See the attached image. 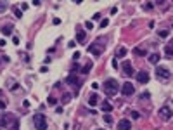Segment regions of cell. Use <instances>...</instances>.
Listing matches in <instances>:
<instances>
[{"label":"cell","mask_w":173,"mask_h":130,"mask_svg":"<svg viewBox=\"0 0 173 130\" xmlns=\"http://www.w3.org/2000/svg\"><path fill=\"white\" fill-rule=\"evenodd\" d=\"M102 87H104L106 96H114V94H118V90H119V83H118V80H114V78H107Z\"/></svg>","instance_id":"6da1fadb"},{"label":"cell","mask_w":173,"mask_h":130,"mask_svg":"<svg viewBox=\"0 0 173 130\" xmlns=\"http://www.w3.org/2000/svg\"><path fill=\"white\" fill-rule=\"evenodd\" d=\"M33 125L37 130H47L49 128V123H47V118H45V114H42V113H37L33 116Z\"/></svg>","instance_id":"7a4b0ae2"},{"label":"cell","mask_w":173,"mask_h":130,"mask_svg":"<svg viewBox=\"0 0 173 130\" xmlns=\"http://www.w3.org/2000/svg\"><path fill=\"white\" fill-rule=\"evenodd\" d=\"M17 121V118H14L11 113H2L0 114V128H7V127H12L14 123Z\"/></svg>","instance_id":"3957f363"},{"label":"cell","mask_w":173,"mask_h":130,"mask_svg":"<svg viewBox=\"0 0 173 130\" xmlns=\"http://www.w3.org/2000/svg\"><path fill=\"white\" fill-rule=\"evenodd\" d=\"M66 83H68V85H73V87H75V92H78V90H80V87H81V78L69 73V75L66 76Z\"/></svg>","instance_id":"277c9868"},{"label":"cell","mask_w":173,"mask_h":130,"mask_svg":"<svg viewBox=\"0 0 173 130\" xmlns=\"http://www.w3.org/2000/svg\"><path fill=\"white\" fill-rule=\"evenodd\" d=\"M156 76L159 78V80H168V78L171 76V73H170V69L163 68V66H157L156 68Z\"/></svg>","instance_id":"5b68a950"},{"label":"cell","mask_w":173,"mask_h":130,"mask_svg":"<svg viewBox=\"0 0 173 130\" xmlns=\"http://www.w3.org/2000/svg\"><path fill=\"white\" fill-rule=\"evenodd\" d=\"M88 52L90 54H93V56H100V54H102L104 52V45H97V42H93L92 43V45H88Z\"/></svg>","instance_id":"8992f818"},{"label":"cell","mask_w":173,"mask_h":130,"mask_svg":"<svg viewBox=\"0 0 173 130\" xmlns=\"http://www.w3.org/2000/svg\"><path fill=\"white\" fill-rule=\"evenodd\" d=\"M121 94H123V96H133L135 94V87L130 82H125V85H121Z\"/></svg>","instance_id":"52a82bcc"},{"label":"cell","mask_w":173,"mask_h":130,"mask_svg":"<svg viewBox=\"0 0 173 130\" xmlns=\"http://www.w3.org/2000/svg\"><path fill=\"white\" fill-rule=\"evenodd\" d=\"M171 114H173V113H171V109H170L168 106H163L161 109H159V118L164 120V121H168V120L171 118Z\"/></svg>","instance_id":"ba28073f"},{"label":"cell","mask_w":173,"mask_h":130,"mask_svg":"<svg viewBox=\"0 0 173 130\" xmlns=\"http://www.w3.org/2000/svg\"><path fill=\"white\" fill-rule=\"evenodd\" d=\"M121 69H123V71H121V73H123V75H126V76H133V66H132V62H130V61H125L123 62V68H121Z\"/></svg>","instance_id":"9c48e42d"},{"label":"cell","mask_w":173,"mask_h":130,"mask_svg":"<svg viewBox=\"0 0 173 130\" xmlns=\"http://www.w3.org/2000/svg\"><path fill=\"white\" fill-rule=\"evenodd\" d=\"M149 80H151V76H149L147 71H139V73H137V82H139V83L146 85Z\"/></svg>","instance_id":"30bf717a"},{"label":"cell","mask_w":173,"mask_h":130,"mask_svg":"<svg viewBox=\"0 0 173 130\" xmlns=\"http://www.w3.org/2000/svg\"><path fill=\"white\" fill-rule=\"evenodd\" d=\"M132 128V123H130V120H119L118 121V130H130Z\"/></svg>","instance_id":"8fae6325"},{"label":"cell","mask_w":173,"mask_h":130,"mask_svg":"<svg viewBox=\"0 0 173 130\" xmlns=\"http://www.w3.org/2000/svg\"><path fill=\"white\" fill-rule=\"evenodd\" d=\"M126 54H128L126 47H119V49L116 50V57H118V59H125V57H126Z\"/></svg>","instance_id":"7c38bea8"},{"label":"cell","mask_w":173,"mask_h":130,"mask_svg":"<svg viewBox=\"0 0 173 130\" xmlns=\"http://www.w3.org/2000/svg\"><path fill=\"white\" fill-rule=\"evenodd\" d=\"M100 109L106 111V113H111V111H113V104L109 102V101H104V102L100 104Z\"/></svg>","instance_id":"4fadbf2b"},{"label":"cell","mask_w":173,"mask_h":130,"mask_svg":"<svg viewBox=\"0 0 173 130\" xmlns=\"http://www.w3.org/2000/svg\"><path fill=\"white\" fill-rule=\"evenodd\" d=\"M92 66H93V62H92V61H86V62H85V66L81 68V75H88V73H90V69H92Z\"/></svg>","instance_id":"5bb4252c"},{"label":"cell","mask_w":173,"mask_h":130,"mask_svg":"<svg viewBox=\"0 0 173 130\" xmlns=\"http://www.w3.org/2000/svg\"><path fill=\"white\" fill-rule=\"evenodd\" d=\"M99 99H100V97L97 96V94H92V96L88 97V106H92V107H93V106H97Z\"/></svg>","instance_id":"9a60e30c"},{"label":"cell","mask_w":173,"mask_h":130,"mask_svg":"<svg viewBox=\"0 0 173 130\" xmlns=\"http://www.w3.org/2000/svg\"><path fill=\"white\" fill-rule=\"evenodd\" d=\"M147 61L151 62V64H157V62H159V54H149V57H147Z\"/></svg>","instance_id":"2e32d148"},{"label":"cell","mask_w":173,"mask_h":130,"mask_svg":"<svg viewBox=\"0 0 173 130\" xmlns=\"http://www.w3.org/2000/svg\"><path fill=\"white\" fill-rule=\"evenodd\" d=\"M85 31H78L76 33V43H83V40H85Z\"/></svg>","instance_id":"e0dca14e"},{"label":"cell","mask_w":173,"mask_h":130,"mask_svg":"<svg viewBox=\"0 0 173 130\" xmlns=\"http://www.w3.org/2000/svg\"><path fill=\"white\" fill-rule=\"evenodd\" d=\"M12 30H14L12 24H5V26L2 28V33H4V35H11V33H12Z\"/></svg>","instance_id":"ac0fdd59"},{"label":"cell","mask_w":173,"mask_h":130,"mask_svg":"<svg viewBox=\"0 0 173 130\" xmlns=\"http://www.w3.org/2000/svg\"><path fill=\"white\" fill-rule=\"evenodd\" d=\"M164 52H166V56L173 57V40H171V43H170L168 47H164Z\"/></svg>","instance_id":"d6986e66"},{"label":"cell","mask_w":173,"mask_h":130,"mask_svg":"<svg viewBox=\"0 0 173 130\" xmlns=\"http://www.w3.org/2000/svg\"><path fill=\"white\" fill-rule=\"evenodd\" d=\"M133 54H135V56H146L147 52H146L144 49H139V47H135V49H133Z\"/></svg>","instance_id":"ffe728a7"},{"label":"cell","mask_w":173,"mask_h":130,"mask_svg":"<svg viewBox=\"0 0 173 130\" xmlns=\"http://www.w3.org/2000/svg\"><path fill=\"white\" fill-rule=\"evenodd\" d=\"M69 101H71V94H64V96L61 97V102H62V104H68Z\"/></svg>","instance_id":"44dd1931"},{"label":"cell","mask_w":173,"mask_h":130,"mask_svg":"<svg viewBox=\"0 0 173 130\" xmlns=\"http://www.w3.org/2000/svg\"><path fill=\"white\" fill-rule=\"evenodd\" d=\"M170 35V30H159L157 31V37H161V38H166Z\"/></svg>","instance_id":"7402d4cb"},{"label":"cell","mask_w":173,"mask_h":130,"mask_svg":"<svg viewBox=\"0 0 173 130\" xmlns=\"http://www.w3.org/2000/svg\"><path fill=\"white\" fill-rule=\"evenodd\" d=\"M104 121H106V123H109V125H113V116H111L109 113L104 114Z\"/></svg>","instance_id":"603a6c76"},{"label":"cell","mask_w":173,"mask_h":130,"mask_svg":"<svg viewBox=\"0 0 173 130\" xmlns=\"http://www.w3.org/2000/svg\"><path fill=\"white\" fill-rule=\"evenodd\" d=\"M12 11H14V14H16V17H23V11H21V9H17V7H12Z\"/></svg>","instance_id":"cb8c5ba5"},{"label":"cell","mask_w":173,"mask_h":130,"mask_svg":"<svg viewBox=\"0 0 173 130\" xmlns=\"http://www.w3.org/2000/svg\"><path fill=\"white\" fill-rule=\"evenodd\" d=\"M78 69H81V68H80V66H78V64L75 62V64H73V68H71V75H76V73H80Z\"/></svg>","instance_id":"d4e9b609"},{"label":"cell","mask_w":173,"mask_h":130,"mask_svg":"<svg viewBox=\"0 0 173 130\" xmlns=\"http://www.w3.org/2000/svg\"><path fill=\"white\" fill-rule=\"evenodd\" d=\"M7 2H0V12H4V11H7Z\"/></svg>","instance_id":"484cf974"},{"label":"cell","mask_w":173,"mask_h":130,"mask_svg":"<svg viewBox=\"0 0 173 130\" xmlns=\"http://www.w3.org/2000/svg\"><path fill=\"white\" fill-rule=\"evenodd\" d=\"M54 104H57V99L55 97H49V106H54Z\"/></svg>","instance_id":"4316f807"},{"label":"cell","mask_w":173,"mask_h":130,"mask_svg":"<svg viewBox=\"0 0 173 130\" xmlns=\"http://www.w3.org/2000/svg\"><path fill=\"white\" fill-rule=\"evenodd\" d=\"M132 118H133V120H139V118H140V113H139V111H132Z\"/></svg>","instance_id":"83f0119b"},{"label":"cell","mask_w":173,"mask_h":130,"mask_svg":"<svg viewBox=\"0 0 173 130\" xmlns=\"http://www.w3.org/2000/svg\"><path fill=\"white\" fill-rule=\"evenodd\" d=\"M107 24H109V19H102L100 21V28H106Z\"/></svg>","instance_id":"f1b7e54d"},{"label":"cell","mask_w":173,"mask_h":130,"mask_svg":"<svg viewBox=\"0 0 173 130\" xmlns=\"http://www.w3.org/2000/svg\"><path fill=\"white\" fill-rule=\"evenodd\" d=\"M85 28H86V30H92V28H93V23H92V21H86V23H85Z\"/></svg>","instance_id":"f546056e"},{"label":"cell","mask_w":173,"mask_h":130,"mask_svg":"<svg viewBox=\"0 0 173 130\" xmlns=\"http://www.w3.org/2000/svg\"><path fill=\"white\" fill-rule=\"evenodd\" d=\"M0 97H2V90H0ZM5 101H0V109H5Z\"/></svg>","instance_id":"4dcf8cb0"},{"label":"cell","mask_w":173,"mask_h":130,"mask_svg":"<svg viewBox=\"0 0 173 130\" xmlns=\"http://www.w3.org/2000/svg\"><path fill=\"white\" fill-rule=\"evenodd\" d=\"M140 97H142V99H149V97H151V94H149V92H142V94H140Z\"/></svg>","instance_id":"1f68e13d"},{"label":"cell","mask_w":173,"mask_h":130,"mask_svg":"<svg viewBox=\"0 0 173 130\" xmlns=\"http://www.w3.org/2000/svg\"><path fill=\"white\" fill-rule=\"evenodd\" d=\"M152 4H144V9H146V11H151V9H152Z\"/></svg>","instance_id":"d6a6232c"},{"label":"cell","mask_w":173,"mask_h":130,"mask_svg":"<svg viewBox=\"0 0 173 130\" xmlns=\"http://www.w3.org/2000/svg\"><path fill=\"white\" fill-rule=\"evenodd\" d=\"M68 47H69V49H75V47H76V42H75V40H71V42L68 43Z\"/></svg>","instance_id":"836d02e7"},{"label":"cell","mask_w":173,"mask_h":130,"mask_svg":"<svg viewBox=\"0 0 173 130\" xmlns=\"http://www.w3.org/2000/svg\"><path fill=\"white\" fill-rule=\"evenodd\" d=\"M73 59H75V61L80 59V52H75V54H73Z\"/></svg>","instance_id":"e575fe53"},{"label":"cell","mask_w":173,"mask_h":130,"mask_svg":"<svg viewBox=\"0 0 173 130\" xmlns=\"http://www.w3.org/2000/svg\"><path fill=\"white\" fill-rule=\"evenodd\" d=\"M12 43H14V45H17V43H19V38H17V37H12Z\"/></svg>","instance_id":"d590c367"},{"label":"cell","mask_w":173,"mask_h":130,"mask_svg":"<svg viewBox=\"0 0 173 130\" xmlns=\"http://www.w3.org/2000/svg\"><path fill=\"white\" fill-rule=\"evenodd\" d=\"M113 68L118 69V61H116V59H113Z\"/></svg>","instance_id":"8d00e7d4"},{"label":"cell","mask_w":173,"mask_h":130,"mask_svg":"<svg viewBox=\"0 0 173 130\" xmlns=\"http://www.w3.org/2000/svg\"><path fill=\"white\" fill-rule=\"evenodd\" d=\"M99 17H100V14H99V12H97V14H93V16H92V19H93V21H97Z\"/></svg>","instance_id":"74e56055"},{"label":"cell","mask_w":173,"mask_h":130,"mask_svg":"<svg viewBox=\"0 0 173 130\" xmlns=\"http://www.w3.org/2000/svg\"><path fill=\"white\" fill-rule=\"evenodd\" d=\"M28 9V4H21V11H26Z\"/></svg>","instance_id":"f35d334b"},{"label":"cell","mask_w":173,"mask_h":130,"mask_svg":"<svg viewBox=\"0 0 173 130\" xmlns=\"http://www.w3.org/2000/svg\"><path fill=\"white\" fill-rule=\"evenodd\" d=\"M92 89H95V90H97V89H99V83H97V82H93V83H92Z\"/></svg>","instance_id":"ab89813d"},{"label":"cell","mask_w":173,"mask_h":130,"mask_svg":"<svg viewBox=\"0 0 173 130\" xmlns=\"http://www.w3.org/2000/svg\"><path fill=\"white\" fill-rule=\"evenodd\" d=\"M99 130H104V128H99Z\"/></svg>","instance_id":"60d3db41"},{"label":"cell","mask_w":173,"mask_h":130,"mask_svg":"<svg viewBox=\"0 0 173 130\" xmlns=\"http://www.w3.org/2000/svg\"><path fill=\"white\" fill-rule=\"evenodd\" d=\"M171 28H173V23H171Z\"/></svg>","instance_id":"b9f144b4"}]
</instances>
